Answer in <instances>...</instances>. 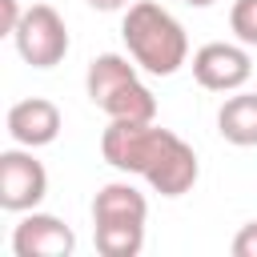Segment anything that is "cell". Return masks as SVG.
<instances>
[{"mask_svg": "<svg viewBox=\"0 0 257 257\" xmlns=\"http://www.w3.org/2000/svg\"><path fill=\"white\" fill-rule=\"evenodd\" d=\"M20 16H24L20 0H0V32H4V36H12V32H16Z\"/></svg>", "mask_w": 257, "mask_h": 257, "instance_id": "obj_13", "label": "cell"}, {"mask_svg": "<svg viewBox=\"0 0 257 257\" xmlns=\"http://www.w3.org/2000/svg\"><path fill=\"white\" fill-rule=\"evenodd\" d=\"M120 36H124L128 56L153 76H173L189 60V36H185L181 20L169 8H161L157 0L128 4L124 20H120Z\"/></svg>", "mask_w": 257, "mask_h": 257, "instance_id": "obj_2", "label": "cell"}, {"mask_svg": "<svg viewBox=\"0 0 257 257\" xmlns=\"http://www.w3.org/2000/svg\"><path fill=\"white\" fill-rule=\"evenodd\" d=\"M149 201L133 181H108L92 197V241L100 257H137L145 249Z\"/></svg>", "mask_w": 257, "mask_h": 257, "instance_id": "obj_3", "label": "cell"}, {"mask_svg": "<svg viewBox=\"0 0 257 257\" xmlns=\"http://www.w3.org/2000/svg\"><path fill=\"white\" fill-rule=\"evenodd\" d=\"M253 76V56H249V44H229V40H213V44H201L193 52V80L209 92H237L245 88Z\"/></svg>", "mask_w": 257, "mask_h": 257, "instance_id": "obj_7", "label": "cell"}, {"mask_svg": "<svg viewBox=\"0 0 257 257\" xmlns=\"http://www.w3.org/2000/svg\"><path fill=\"white\" fill-rule=\"evenodd\" d=\"M100 157L116 173L145 177L161 197H185L201 177L193 145L153 120H108V128L100 133Z\"/></svg>", "mask_w": 257, "mask_h": 257, "instance_id": "obj_1", "label": "cell"}, {"mask_svg": "<svg viewBox=\"0 0 257 257\" xmlns=\"http://www.w3.org/2000/svg\"><path fill=\"white\" fill-rule=\"evenodd\" d=\"M217 133L237 145V149H253L257 145V92H233L225 96V104L217 108Z\"/></svg>", "mask_w": 257, "mask_h": 257, "instance_id": "obj_10", "label": "cell"}, {"mask_svg": "<svg viewBox=\"0 0 257 257\" xmlns=\"http://www.w3.org/2000/svg\"><path fill=\"white\" fill-rule=\"evenodd\" d=\"M88 8H96V12H124L128 0H88Z\"/></svg>", "mask_w": 257, "mask_h": 257, "instance_id": "obj_14", "label": "cell"}, {"mask_svg": "<svg viewBox=\"0 0 257 257\" xmlns=\"http://www.w3.org/2000/svg\"><path fill=\"white\" fill-rule=\"evenodd\" d=\"M48 193V169L32 157V149L16 145L0 153V209L4 213H28Z\"/></svg>", "mask_w": 257, "mask_h": 257, "instance_id": "obj_6", "label": "cell"}, {"mask_svg": "<svg viewBox=\"0 0 257 257\" xmlns=\"http://www.w3.org/2000/svg\"><path fill=\"white\" fill-rule=\"evenodd\" d=\"M72 249H76V233L52 213L28 209L20 217V225L12 229V253L16 257H72Z\"/></svg>", "mask_w": 257, "mask_h": 257, "instance_id": "obj_8", "label": "cell"}, {"mask_svg": "<svg viewBox=\"0 0 257 257\" xmlns=\"http://www.w3.org/2000/svg\"><path fill=\"white\" fill-rule=\"evenodd\" d=\"M229 28L241 44L257 48V0H233L229 8Z\"/></svg>", "mask_w": 257, "mask_h": 257, "instance_id": "obj_11", "label": "cell"}, {"mask_svg": "<svg viewBox=\"0 0 257 257\" xmlns=\"http://www.w3.org/2000/svg\"><path fill=\"white\" fill-rule=\"evenodd\" d=\"M229 249H233V257H257V221H249V225H241Z\"/></svg>", "mask_w": 257, "mask_h": 257, "instance_id": "obj_12", "label": "cell"}, {"mask_svg": "<svg viewBox=\"0 0 257 257\" xmlns=\"http://www.w3.org/2000/svg\"><path fill=\"white\" fill-rule=\"evenodd\" d=\"M12 44L20 52L24 64L32 68H52L68 56V28H64V16L52 8V4H32L24 8L16 32H12Z\"/></svg>", "mask_w": 257, "mask_h": 257, "instance_id": "obj_5", "label": "cell"}, {"mask_svg": "<svg viewBox=\"0 0 257 257\" xmlns=\"http://www.w3.org/2000/svg\"><path fill=\"white\" fill-rule=\"evenodd\" d=\"M137 68L141 64L120 52L92 56L84 72V92L108 120H157V96L149 92V84H141Z\"/></svg>", "mask_w": 257, "mask_h": 257, "instance_id": "obj_4", "label": "cell"}, {"mask_svg": "<svg viewBox=\"0 0 257 257\" xmlns=\"http://www.w3.org/2000/svg\"><path fill=\"white\" fill-rule=\"evenodd\" d=\"M189 8H209V4H217V0H185Z\"/></svg>", "mask_w": 257, "mask_h": 257, "instance_id": "obj_15", "label": "cell"}, {"mask_svg": "<svg viewBox=\"0 0 257 257\" xmlns=\"http://www.w3.org/2000/svg\"><path fill=\"white\" fill-rule=\"evenodd\" d=\"M60 108L52 104V100H44V96H28V100H16L12 108H8V116H4V128H8V137L16 141V145H24V149H44V145H52L56 137H60Z\"/></svg>", "mask_w": 257, "mask_h": 257, "instance_id": "obj_9", "label": "cell"}]
</instances>
